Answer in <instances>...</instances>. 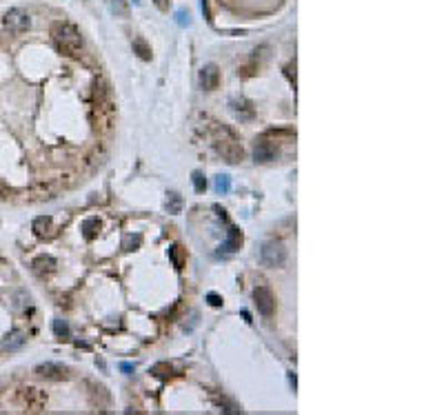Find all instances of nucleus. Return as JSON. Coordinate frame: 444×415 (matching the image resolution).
Returning <instances> with one entry per match:
<instances>
[{"instance_id": "obj_18", "label": "nucleus", "mask_w": 444, "mask_h": 415, "mask_svg": "<svg viewBox=\"0 0 444 415\" xmlns=\"http://www.w3.org/2000/svg\"><path fill=\"white\" fill-rule=\"evenodd\" d=\"M133 49L138 51V56H140L142 60H149V58H151V49L147 47V42H145V40H140V38H138V40L133 42Z\"/></svg>"}, {"instance_id": "obj_22", "label": "nucleus", "mask_w": 444, "mask_h": 415, "mask_svg": "<svg viewBox=\"0 0 444 415\" xmlns=\"http://www.w3.org/2000/svg\"><path fill=\"white\" fill-rule=\"evenodd\" d=\"M169 255H171V260H174L176 269H182V251H180V246H171Z\"/></svg>"}, {"instance_id": "obj_19", "label": "nucleus", "mask_w": 444, "mask_h": 415, "mask_svg": "<svg viewBox=\"0 0 444 415\" xmlns=\"http://www.w3.org/2000/svg\"><path fill=\"white\" fill-rule=\"evenodd\" d=\"M191 182H194V189L198 191V194H202V191L207 189V180H205V176H202L200 171H196V174L191 176Z\"/></svg>"}, {"instance_id": "obj_23", "label": "nucleus", "mask_w": 444, "mask_h": 415, "mask_svg": "<svg viewBox=\"0 0 444 415\" xmlns=\"http://www.w3.org/2000/svg\"><path fill=\"white\" fill-rule=\"evenodd\" d=\"M176 18H178V24H180V27H189V24H191L189 13H187V11H178Z\"/></svg>"}, {"instance_id": "obj_6", "label": "nucleus", "mask_w": 444, "mask_h": 415, "mask_svg": "<svg viewBox=\"0 0 444 415\" xmlns=\"http://www.w3.org/2000/svg\"><path fill=\"white\" fill-rule=\"evenodd\" d=\"M253 302L258 306V311L264 315V318H271L275 311V298H273V291L269 286H258L253 291Z\"/></svg>"}, {"instance_id": "obj_27", "label": "nucleus", "mask_w": 444, "mask_h": 415, "mask_svg": "<svg viewBox=\"0 0 444 415\" xmlns=\"http://www.w3.org/2000/svg\"><path fill=\"white\" fill-rule=\"evenodd\" d=\"M120 369H122V371H125L127 375H129V373L133 371V364H129V362H122V364H120Z\"/></svg>"}, {"instance_id": "obj_4", "label": "nucleus", "mask_w": 444, "mask_h": 415, "mask_svg": "<svg viewBox=\"0 0 444 415\" xmlns=\"http://www.w3.org/2000/svg\"><path fill=\"white\" fill-rule=\"evenodd\" d=\"M18 404L24 407L27 411H42V407L47 404V395L40 389H33V387L20 389L18 391Z\"/></svg>"}, {"instance_id": "obj_13", "label": "nucleus", "mask_w": 444, "mask_h": 415, "mask_svg": "<svg viewBox=\"0 0 444 415\" xmlns=\"http://www.w3.org/2000/svg\"><path fill=\"white\" fill-rule=\"evenodd\" d=\"M98 233H100V220L98 218H87L82 222V235H85L87 240H93Z\"/></svg>"}, {"instance_id": "obj_1", "label": "nucleus", "mask_w": 444, "mask_h": 415, "mask_svg": "<svg viewBox=\"0 0 444 415\" xmlns=\"http://www.w3.org/2000/svg\"><path fill=\"white\" fill-rule=\"evenodd\" d=\"M51 36L56 47L60 49L65 56L69 58H80L82 51H85V44H82V36L73 24L69 22H56L51 29Z\"/></svg>"}, {"instance_id": "obj_3", "label": "nucleus", "mask_w": 444, "mask_h": 415, "mask_svg": "<svg viewBox=\"0 0 444 415\" xmlns=\"http://www.w3.org/2000/svg\"><path fill=\"white\" fill-rule=\"evenodd\" d=\"M260 260H262L266 266H271V269L282 266L287 262V249H284L280 242L269 240V242H264L262 249H260Z\"/></svg>"}, {"instance_id": "obj_8", "label": "nucleus", "mask_w": 444, "mask_h": 415, "mask_svg": "<svg viewBox=\"0 0 444 415\" xmlns=\"http://www.w3.org/2000/svg\"><path fill=\"white\" fill-rule=\"evenodd\" d=\"M253 158H255V162H273L275 158H278V147H275L271 140L262 138V140L255 142Z\"/></svg>"}, {"instance_id": "obj_2", "label": "nucleus", "mask_w": 444, "mask_h": 415, "mask_svg": "<svg viewBox=\"0 0 444 415\" xmlns=\"http://www.w3.org/2000/svg\"><path fill=\"white\" fill-rule=\"evenodd\" d=\"M4 22V29H7L11 36H20V33H24L29 27H31V18H29V13L24 11V9H9L7 13H4L2 18Z\"/></svg>"}, {"instance_id": "obj_7", "label": "nucleus", "mask_w": 444, "mask_h": 415, "mask_svg": "<svg viewBox=\"0 0 444 415\" xmlns=\"http://www.w3.org/2000/svg\"><path fill=\"white\" fill-rule=\"evenodd\" d=\"M38 378H44V380H51V382H60V380H67L69 378V369L62 367V364H56V362H44V364H38L36 371Z\"/></svg>"}, {"instance_id": "obj_24", "label": "nucleus", "mask_w": 444, "mask_h": 415, "mask_svg": "<svg viewBox=\"0 0 444 415\" xmlns=\"http://www.w3.org/2000/svg\"><path fill=\"white\" fill-rule=\"evenodd\" d=\"M207 300H209L211 306H220L222 304V298H220V295H216V293H209V295H207Z\"/></svg>"}, {"instance_id": "obj_14", "label": "nucleus", "mask_w": 444, "mask_h": 415, "mask_svg": "<svg viewBox=\"0 0 444 415\" xmlns=\"http://www.w3.org/2000/svg\"><path fill=\"white\" fill-rule=\"evenodd\" d=\"M231 109H233L235 116L242 118V120L253 116V107H251V102H246V100H231Z\"/></svg>"}, {"instance_id": "obj_28", "label": "nucleus", "mask_w": 444, "mask_h": 415, "mask_svg": "<svg viewBox=\"0 0 444 415\" xmlns=\"http://www.w3.org/2000/svg\"><path fill=\"white\" fill-rule=\"evenodd\" d=\"M0 198H4V189H2V187H0Z\"/></svg>"}, {"instance_id": "obj_12", "label": "nucleus", "mask_w": 444, "mask_h": 415, "mask_svg": "<svg viewBox=\"0 0 444 415\" xmlns=\"http://www.w3.org/2000/svg\"><path fill=\"white\" fill-rule=\"evenodd\" d=\"M242 246V233H240V229H235V226H231L229 229V235H226L224 244H222V249L226 251V253H235V251Z\"/></svg>"}, {"instance_id": "obj_21", "label": "nucleus", "mask_w": 444, "mask_h": 415, "mask_svg": "<svg viewBox=\"0 0 444 415\" xmlns=\"http://www.w3.org/2000/svg\"><path fill=\"white\" fill-rule=\"evenodd\" d=\"M151 373H154L156 378H169V375H171V367H169V364H156V367L151 369Z\"/></svg>"}, {"instance_id": "obj_25", "label": "nucleus", "mask_w": 444, "mask_h": 415, "mask_svg": "<svg viewBox=\"0 0 444 415\" xmlns=\"http://www.w3.org/2000/svg\"><path fill=\"white\" fill-rule=\"evenodd\" d=\"M113 11H118V13H122V16H125L127 9H125V4H122L120 0H116V2H113Z\"/></svg>"}, {"instance_id": "obj_9", "label": "nucleus", "mask_w": 444, "mask_h": 415, "mask_svg": "<svg viewBox=\"0 0 444 415\" xmlns=\"http://www.w3.org/2000/svg\"><path fill=\"white\" fill-rule=\"evenodd\" d=\"M220 85V69L218 65H205L200 69V87L205 91H214Z\"/></svg>"}, {"instance_id": "obj_15", "label": "nucleus", "mask_w": 444, "mask_h": 415, "mask_svg": "<svg viewBox=\"0 0 444 415\" xmlns=\"http://www.w3.org/2000/svg\"><path fill=\"white\" fill-rule=\"evenodd\" d=\"M49 231H51V218H49V215H40V218L33 220V233L36 235L42 238V235L49 233Z\"/></svg>"}, {"instance_id": "obj_11", "label": "nucleus", "mask_w": 444, "mask_h": 415, "mask_svg": "<svg viewBox=\"0 0 444 415\" xmlns=\"http://www.w3.org/2000/svg\"><path fill=\"white\" fill-rule=\"evenodd\" d=\"M33 271H36V275H51L53 271H56V260L51 258V255H40V258H36L31 262Z\"/></svg>"}, {"instance_id": "obj_20", "label": "nucleus", "mask_w": 444, "mask_h": 415, "mask_svg": "<svg viewBox=\"0 0 444 415\" xmlns=\"http://www.w3.org/2000/svg\"><path fill=\"white\" fill-rule=\"evenodd\" d=\"M167 209H169V213H178V211H180V196H178V194H169V200H167Z\"/></svg>"}, {"instance_id": "obj_16", "label": "nucleus", "mask_w": 444, "mask_h": 415, "mask_svg": "<svg viewBox=\"0 0 444 415\" xmlns=\"http://www.w3.org/2000/svg\"><path fill=\"white\" fill-rule=\"evenodd\" d=\"M51 327H53V333H56L60 340H67L69 335H71V331H69V324L65 322V320H53Z\"/></svg>"}, {"instance_id": "obj_17", "label": "nucleus", "mask_w": 444, "mask_h": 415, "mask_svg": "<svg viewBox=\"0 0 444 415\" xmlns=\"http://www.w3.org/2000/svg\"><path fill=\"white\" fill-rule=\"evenodd\" d=\"M216 191H218V194H229L231 191V178L224 176V174L216 178Z\"/></svg>"}, {"instance_id": "obj_10", "label": "nucleus", "mask_w": 444, "mask_h": 415, "mask_svg": "<svg viewBox=\"0 0 444 415\" xmlns=\"http://www.w3.org/2000/svg\"><path fill=\"white\" fill-rule=\"evenodd\" d=\"M24 342H27V335L16 329V331H11L9 335H4V338L0 340V349L2 351H20L24 347Z\"/></svg>"}, {"instance_id": "obj_26", "label": "nucleus", "mask_w": 444, "mask_h": 415, "mask_svg": "<svg viewBox=\"0 0 444 415\" xmlns=\"http://www.w3.org/2000/svg\"><path fill=\"white\" fill-rule=\"evenodd\" d=\"M154 2L158 4V9H162V11H165V9L169 7V0H154Z\"/></svg>"}, {"instance_id": "obj_5", "label": "nucleus", "mask_w": 444, "mask_h": 415, "mask_svg": "<svg viewBox=\"0 0 444 415\" xmlns=\"http://www.w3.org/2000/svg\"><path fill=\"white\" fill-rule=\"evenodd\" d=\"M216 151H218L226 162H231V165H235V162H240L244 158L242 145L235 142L233 138H229V140H218V142H216Z\"/></svg>"}]
</instances>
